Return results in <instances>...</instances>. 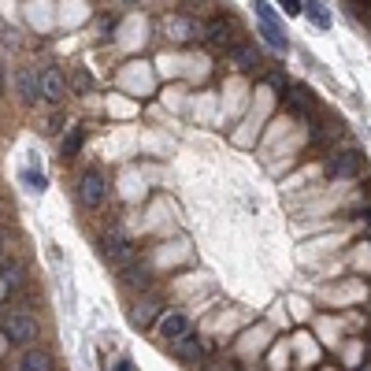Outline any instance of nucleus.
<instances>
[{
    "mask_svg": "<svg viewBox=\"0 0 371 371\" xmlns=\"http://www.w3.org/2000/svg\"><path fill=\"white\" fill-rule=\"evenodd\" d=\"M171 349L178 352L182 360H193V364H201V357H204V342L197 338L193 331L186 334V338H178V342H171Z\"/></svg>",
    "mask_w": 371,
    "mask_h": 371,
    "instance_id": "nucleus-10",
    "label": "nucleus"
},
{
    "mask_svg": "<svg viewBox=\"0 0 371 371\" xmlns=\"http://www.w3.org/2000/svg\"><path fill=\"white\" fill-rule=\"evenodd\" d=\"M123 283L130 286V289H149V283H152V275L145 267H138V260H134L130 267H123Z\"/></svg>",
    "mask_w": 371,
    "mask_h": 371,
    "instance_id": "nucleus-15",
    "label": "nucleus"
},
{
    "mask_svg": "<svg viewBox=\"0 0 371 371\" xmlns=\"http://www.w3.org/2000/svg\"><path fill=\"white\" fill-rule=\"evenodd\" d=\"M156 315H160V301H156V297H141V301L130 309V323H134V327H149Z\"/></svg>",
    "mask_w": 371,
    "mask_h": 371,
    "instance_id": "nucleus-11",
    "label": "nucleus"
},
{
    "mask_svg": "<svg viewBox=\"0 0 371 371\" xmlns=\"http://www.w3.org/2000/svg\"><path fill=\"white\" fill-rule=\"evenodd\" d=\"M357 371H371V360H364V364H360Z\"/></svg>",
    "mask_w": 371,
    "mask_h": 371,
    "instance_id": "nucleus-22",
    "label": "nucleus"
},
{
    "mask_svg": "<svg viewBox=\"0 0 371 371\" xmlns=\"http://www.w3.org/2000/svg\"><path fill=\"white\" fill-rule=\"evenodd\" d=\"M19 371H52V352H45V349H30V352L23 357Z\"/></svg>",
    "mask_w": 371,
    "mask_h": 371,
    "instance_id": "nucleus-13",
    "label": "nucleus"
},
{
    "mask_svg": "<svg viewBox=\"0 0 371 371\" xmlns=\"http://www.w3.org/2000/svg\"><path fill=\"white\" fill-rule=\"evenodd\" d=\"M63 93H67V86H63V75L56 67H49V71H41V97L49 104H60L63 101Z\"/></svg>",
    "mask_w": 371,
    "mask_h": 371,
    "instance_id": "nucleus-9",
    "label": "nucleus"
},
{
    "mask_svg": "<svg viewBox=\"0 0 371 371\" xmlns=\"http://www.w3.org/2000/svg\"><path fill=\"white\" fill-rule=\"evenodd\" d=\"M15 86H19V93H23V101L26 104H34V101H41V75H34V71H19V78H15Z\"/></svg>",
    "mask_w": 371,
    "mask_h": 371,
    "instance_id": "nucleus-12",
    "label": "nucleus"
},
{
    "mask_svg": "<svg viewBox=\"0 0 371 371\" xmlns=\"http://www.w3.org/2000/svg\"><path fill=\"white\" fill-rule=\"evenodd\" d=\"M334 138H342V126H338V123H327L323 130H312V141H315V145H331Z\"/></svg>",
    "mask_w": 371,
    "mask_h": 371,
    "instance_id": "nucleus-18",
    "label": "nucleus"
},
{
    "mask_svg": "<svg viewBox=\"0 0 371 371\" xmlns=\"http://www.w3.org/2000/svg\"><path fill=\"white\" fill-rule=\"evenodd\" d=\"M304 12H309V19H312L315 26H323V30L331 26V12L323 8V0H304Z\"/></svg>",
    "mask_w": 371,
    "mask_h": 371,
    "instance_id": "nucleus-16",
    "label": "nucleus"
},
{
    "mask_svg": "<svg viewBox=\"0 0 371 371\" xmlns=\"http://www.w3.org/2000/svg\"><path fill=\"white\" fill-rule=\"evenodd\" d=\"M23 278H26V271H23L19 264H4V286H8V289H15Z\"/></svg>",
    "mask_w": 371,
    "mask_h": 371,
    "instance_id": "nucleus-19",
    "label": "nucleus"
},
{
    "mask_svg": "<svg viewBox=\"0 0 371 371\" xmlns=\"http://www.w3.org/2000/svg\"><path fill=\"white\" fill-rule=\"evenodd\" d=\"M0 331L8 334V342H34L38 338V320H34L30 312L15 309V312H8L4 320H0Z\"/></svg>",
    "mask_w": 371,
    "mask_h": 371,
    "instance_id": "nucleus-2",
    "label": "nucleus"
},
{
    "mask_svg": "<svg viewBox=\"0 0 371 371\" xmlns=\"http://www.w3.org/2000/svg\"><path fill=\"white\" fill-rule=\"evenodd\" d=\"M357 4H360V8H371V0H357Z\"/></svg>",
    "mask_w": 371,
    "mask_h": 371,
    "instance_id": "nucleus-24",
    "label": "nucleus"
},
{
    "mask_svg": "<svg viewBox=\"0 0 371 371\" xmlns=\"http://www.w3.org/2000/svg\"><path fill=\"white\" fill-rule=\"evenodd\" d=\"M204 38H208V45L212 49H234V23L230 19H212L208 23V30H204Z\"/></svg>",
    "mask_w": 371,
    "mask_h": 371,
    "instance_id": "nucleus-8",
    "label": "nucleus"
},
{
    "mask_svg": "<svg viewBox=\"0 0 371 371\" xmlns=\"http://www.w3.org/2000/svg\"><path fill=\"white\" fill-rule=\"evenodd\" d=\"M230 63L238 71H252V67H260V56L252 49H246V45H234V49H230Z\"/></svg>",
    "mask_w": 371,
    "mask_h": 371,
    "instance_id": "nucleus-14",
    "label": "nucleus"
},
{
    "mask_svg": "<svg viewBox=\"0 0 371 371\" xmlns=\"http://www.w3.org/2000/svg\"><path fill=\"white\" fill-rule=\"evenodd\" d=\"M223 371H241V368H223Z\"/></svg>",
    "mask_w": 371,
    "mask_h": 371,
    "instance_id": "nucleus-26",
    "label": "nucleus"
},
{
    "mask_svg": "<svg viewBox=\"0 0 371 371\" xmlns=\"http://www.w3.org/2000/svg\"><path fill=\"white\" fill-rule=\"evenodd\" d=\"M115 371H134V368H130V364H119V368H115Z\"/></svg>",
    "mask_w": 371,
    "mask_h": 371,
    "instance_id": "nucleus-23",
    "label": "nucleus"
},
{
    "mask_svg": "<svg viewBox=\"0 0 371 371\" xmlns=\"http://www.w3.org/2000/svg\"><path fill=\"white\" fill-rule=\"evenodd\" d=\"M252 8H256V23H260V34H264V41H267L275 52H286L289 41H286V34H283V23H278L275 8L264 4V0H256Z\"/></svg>",
    "mask_w": 371,
    "mask_h": 371,
    "instance_id": "nucleus-1",
    "label": "nucleus"
},
{
    "mask_svg": "<svg viewBox=\"0 0 371 371\" xmlns=\"http://www.w3.org/2000/svg\"><path fill=\"white\" fill-rule=\"evenodd\" d=\"M82 141H86V130L82 126H71V134L63 138V156H75V152L82 149Z\"/></svg>",
    "mask_w": 371,
    "mask_h": 371,
    "instance_id": "nucleus-17",
    "label": "nucleus"
},
{
    "mask_svg": "<svg viewBox=\"0 0 371 371\" xmlns=\"http://www.w3.org/2000/svg\"><path fill=\"white\" fill-rule=\"evenodd\" d=\"M23 178H26V182H30V189H34V193H45V175H41V171H23Z\"/></svg>",
    "mask_w": 371,
    "mask_h": 371,
    "instance_id": "nucleus-20",
    "label": "nucleus"
},
{
    "mask_svg": "<svg viewBox=\"0 0 371 371\" xmlns=\"http://www.w3.org/2000/svg\"><path fill=\"white\" fill-rule=\"evenodd\" d=\"M104 197H108V182H104V175L97 167H89L86 175H82V182H78V201H82L86 208H101L104 204Z\"/></svg>",
    "mask_w": 371,
    "mask_h": 371,
    "instance_id": "nucleus-3",
    "label": "nucleus"
},
{
    "mask_svg": "<svg viewBox=\"0 0 371 371\" xmlns=\"http://www.w3.org/2000/svg\"><path fill=\"white\" fill-rule=\"evenodd\" d=\"M278 8H283L286 15H301L304 12V0H278Z\"/></svg>",
    "mask_w": 371,
    "mask_h": 371,
    "instance_id": "nucleus-21",
    "label": "nucleus"
},
{
    "mask_svg": "<svg viewBox=\"0 0 371 371\" xmlns=\"http://www.w3.org/2000/svg\"><path fill=\"white\" fill-rule=\"evenodd\" d=\"M0 252H4V234H0Z\"/></svg>",
    "mask_w": 371,
    "mask_h": 371,
    "instance_id": "nucleus-25",
    "label": "nucleus"
},
{
    "mask_svg": "<svg viewBox=\"0 0 371 371\" xmlns=\"http://www.w3.org/2000/svg\"><path fill=\"white\" fill-rule=\"evenodd\" d=\"M104 252H108V260H112V264L119 267V271H123V267H130L134 260H138V252H134V246L123 238L119 230H115V234H108V238H104Z\"/></svg>",
    "mask_w": 371,
    "mask_h": 371,
    "instance_id": "nucleus-5",
    "label": "nucleus"
},
{
    "mask_svg": "<svg viewBox=\"0 0 371 371\" xmlns=\"http://www.w3.org/2000/svg\"><path fill=\"white\" fill-rule=\"evenodd\" d=\"M156 331H160V338H164V342L186 338V334H189V315L186 312H164V315H160V323H156Z\"/></svg>",
    "mask_w": 371,
    "mask_h": 371,
    "instance_id": "nucleus-7",
    "label": "nucleus"
},
{
    "mask_svg": "<svg viewBox=\"0 0 371 371\" xmlns=\"http://www.w3.org/2000/svg\"><path fill=\"white\" fill-rule=\"evenodd\" d=\"M286 104H289V112H297L301 119H312L315 115V97H312V89L309 86H286Z\"/></svg>",
    "mask_w": 371,
    "mask_h": 371,
    "instance_id": "nucleus-6",
    "label": "nucleus"
},
{
    "mask_svg": "<svg viewBox=\"0 0 371 371\" xmlns=\"http://www.w3.org/2000/svg\"><path fill=\"white\" fill-rule=\"evenodd\" d=\"M360 167H364V156H360L357 149H342V152H334V156L327 160V175L331 178H352V175H360Z\"/></svg>",
    "mask_w": 371,
    "mask_h": 371,
    "instance_id": "nucleus-4",
    "label": "nucleus"
}]
</instances>
